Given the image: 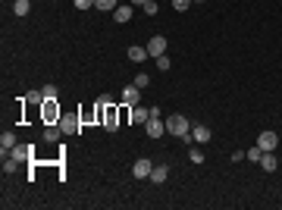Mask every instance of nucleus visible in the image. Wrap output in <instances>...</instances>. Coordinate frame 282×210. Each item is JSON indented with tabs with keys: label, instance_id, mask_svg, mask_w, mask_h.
<instances>
[{
	"label": "nucleus",
	"instance_id": "6ab92c4d",
	"mask_svg": "<svg viewBox=\"0 0 282 210\" xmlns=\"http://www.w3.org/2000/svg\"><path fill=\"white\" fill-rule=\"evenodd\" d=\"M13 13H16V16H29V0H16V3H13Z\"/></svg>",
	"mask_w": 282,
	"mask_h": 210
},
{
	"label": "nucleus",
	"instance_id": "2eb2a0df",
	"mask_svg": "<svg viewBox=\"0 0 282 210\" xmlns=\"http://www.w3.org/2000/svg\"><path fill=\"white\" fill-rule=\"evenodd\" d=\"M144 57H151L148 47H129V60H132V63H141Z\"/></svg>",
	"mask_w": 282,
	"mask_h": 210
},
{
	"label": "nucleus",
	"instance_id": "9b49d317",
	"mask_svg": "<svg viewBox=\"0 0 282 210\" xmlns=\"http://www.w3.org/2000/svg\"><path fill=\"white\" fill-rule=\"evenodd\" d=\"M260 166H263L267 173L276 170V157H273V150H263V154H260Z\"/></svg>",
	"mask_w": 282,
	"mask_h": 210
},
{
	"label": "nucleus",
	"instance_id": "a878e982",
	"mask_svg": "<svg viewBox=\"0 0 282 210\" xmlns=\"http://www.w3.org/2000/svg\"><path fill=\"white\" fill-rule=\"evenodd\" d=\"M173 6H176V10H179V13H185V10H188V6H191V0H173Z\"/></svg>",
	"mask_w": 282,
	"mask_h": 210
},
{
	"label": "nucleus",
	"instance_id": "4468645a",
	"mask_svg": "<svg viewBox=\"0 0 282 210\" xmlns=\"http://www.w3.org/2000/svg\"><path fill=\"white\" fill-rule=\"evenodd\" d=\"M113 19H116V22H129V19H132V6H116V10H113Z\"/></svg>",
	"mask_w": 282,
	"mask_h": 210
},
{
	"label": "nucleus",
	"instance_id": "5701e85b",
	"mask_svg": "<svg viewBox=\"0 0 282 210\" xmlns=\"http://www.w3.org/2000/svg\"><path fill=\"white\" fill-rule=\"evenodd\" d=\"M169 66H173V63H169V57H166V54H163V57H157V69H160V72H166Z\"/></svg>",
	"mask_w": 282,
	"mask_h": 210
},
{
	"label": "nucleus",
	"instance_id": "4be33fe9",
	"mask_svg": "<svg viewBox=\"0 0 282 210\" xmlns=\"http://www.w3.org/2000/svg\"><path fill=\"white\" fill-rule=\"evenodd\" d=\"M41 91H44V104L47 100H57V85H44Z\"/></svg>",
	"mask_w": 282,
	"mask_h": 210
},
{
	"label": "nucleus",
	"instance_id": "aec40b11",
	"mask_svg": "<svg viewBox=\"0 0 282 210\" xmlns=\"http://www.w3.org/2000/svg\"><path fill=\"white\" fill-rule=\"evenodd\" d=\"M60 132H63V129H54V125H47V129H44V141H57Z\"/></svg>",
	"mask_w": 282,
	"mask_h": 210
},
{
	"label": "nucleus",
	"instance_id": "cd10ccee",
	"mask_svg": "<svg viewBox=\"0 0 282 210\" xmlns=\"http://www.w3.org/2000/svg\"><path fill=\"white\" fill-rule=\"evenodd\" d=\"M144 13H148V16H157V3H154V0H148V3H144Z\"/></svg>",
	"mask_w": 282,
	"mask_h": 210
},
{
	"label": "nucleus",
	"instance_id": "6e6552de",
	"mask_svg": "<svg viewBox=\"0 0 282 210\" xmlns=\"http://www.w3.org/2000/svg\"><path fill=\"white\" fill-rule=\"evenodd\" d=\"M166 176H169V166L166 163H157L151 170V182H157V185H160V182H166Z\"/></svg>",
	"mask_w": 282,
	"mask_h": 210
},
{
	"label": "nucleus",
	"instance_id": "423d86ee",
	"mask_svg": "<svg viewBox=\"0 0 282 210\" xmlns=\"http://www.w3.org/2000/svg\"><path fill=\"white\" fill-rule=\"evenodd\" d=\"M123 100H125L129 107H138V100H141V88L125 85V88H123Z\"/></svg>",
	"mask_w": 282,
	"mask_h": 210
},
{
	"label": "nucleus",
	"instance_id": "9d476101",
	"mask_svg": "<svg viewBox=\"0 0 282 210\" xmlns=\"http://www.w3.org/2000/svg\"><path fill=\"white\" fill-rule=\"evenodd\" d=\"M104 125H107L110 132H116V129H119V120H116V110H113V107H107V113H104Z\"/></svg>",
	"mask_w": 282,
	"mask_h": 210
},
{
	"label": "nucleus",
	"instance_id": "bb28decb",
	"mask_svg": "<svg viewBox=\"0 0 282 210\" xmlns=\"http://www.w3.org/2000/svg\"><path fill=\"white\" fill-rule=\"evenodd\" d=\"M57 100H47V110H44V116H47V120H54V116H57Z\"/></svg>",
	"mask_w": 282,
	"mask_h": 210
},
{
	"label": "nucleus",
	"instance_id": "2f4dec72",
	"mask_svg": "<svg viewBox=\"0 0 282 210\" xmlns=\"http://www.w3.org/2000/svg\"><path fill=\"white\" fill-rule=\"evenodd\" d=\"M191 3H201V0H191Z\"/></svg>",
	"mask_w": 282,
	"mask_h": 210
},
{
	"label": "nucleus",
	"instance_id": "7ed1b4c3",
	"mask_svg": "<svg viewBox=\"0 0 282 210\" xmlns=\"http://www.w3.org/2000/svg\"><path fill=\"white\" fill-rule=\"evenodd\" d=\"M148 54L154 57V60H157V57H163V54H166V38H163V35H154V38L148 41Z\"/></svg>",
	"mask_w": 282,
	"mask_h": 210
},
{
	"label": "nucleus",
	"instance_id": "1a4fd4ad",
	"mask_svg": "<svg viewBox=\"0 0 282 210\" xmlns=\"http://www.w3.org/2000/svg\"><path fill=\"white\" fill-rule=\"evenodd\" d=\"M151 120V110H148V107H132V122H148Z\"/></svg>",
	"mask_w": 282,
	"mask_h": 210
},
{
	"label": "nucleus",
	"instance_id": "f3484780",
	"mask_svg": "<svg viewBox=\"0 0 282 210\" xmlns=\"http://www.w3.org/2000/svg\"><path fill=\"white\" fill-rule=\"evenodd\" d=\"M94 6H97L100 13H113L119 3H116V0H94Z\"/></svg>",
	"mask_w": 282,
	"mask_h": 210
},
{
	"label": "nucleus",
	"instance_id": "c85d7f7f",
	"mask_svg": "<svg viewBox=\"0 0 282 210\" xmlns=\"http://www.w3.org/2000/svg\"><path fill=\"white\" fill-rule=\"evenodd\" d=\"M188 157H191V163H204V150H191Z\"/></svg>",
	"mask_w": 282,
	"mask_h": 210
},
{
	"label": "nucleus",
	"instance_id": "dca6fc26",
	"mask_svg": "<svg viewBox=\"0 0 282 210\" xmlns=\"http://www.w3.org/2000/svg\"><path fill=\"white\" fill-rule=\"evenodd\" d=\"M0 148H3V154L16 148V135H13V132H3V135H0Z\"/></svg>",
	"mask_w": 282,
	"mask_h": 210
},
{
	"label": "nucleus",
	"instance_id": "f03ea898",
	"mask_svg": "<svg viewBox=\"0 0 282 210\" xmlns=\"http://www.w3.org/2000/svg\"><path fill=\"white\" fill-rule=\"evenodd\" d=\"M144 132H148L151 138H160L166 132V122H160V110H157V107H151V120L144 122Z\"/></svg>",
	"mask_w": 282,
	"mask_h": 210
},
{
	"label": "nucleus",
	"instance_id": "39448f33",
	"mask_svg": "<svg viewBox=\"0 0 282 210\" xmlns=\"http://www.w3.org/2000/svg\"><path fill=\"white\" fill-rule=\"evenodd\" d=\"M151 170H154L151 160H138L132 166V176H135V179H151Z\"/></svg>",
	"mask_w": 282,
	"mask_h": 210
},
{
	"label": "nucleus",
	"instance_id": "f8f14e48",
	"mask_svg": "<svg viewBox=\"0 0 282 210\" xmlns=\"http://www.w3.org/2000/svg\"><path fill=\"white\" fill-rule=\"evenodd\" d=\"M13 157H16L19 163H25V160L31 157V148H29V145H16V148H13Z\"/></svg>",
	"mask_w": 282,
	"mask_h": 210
},
{
	"label": "nucleus",
	"instance_id": "a211bd4d",
	"mask_svg": "<svg viewBox=\"0 0 282 210\" xmlns=\"http://www.w3.org/2000/svg\"><path fill=\"white\" fill-rule=\"evenodd\" d=\"M148 85H151V75H148V72H138V75H135V88H141V91H144Z\"/></svg>",
	"mask_w": 282,
	"mask_h": 210
},
{
	"label": "nucleus",
	"instance_id": "b1692460",
	"mask_svg": "<svg viewBox=\"0 0 282 210\" xmlns=\"http://www.w3.org/2000/svg\"><path fill=\"white\" fill-rule=\"evenodd\" d=\"M260 154H263V150H260V148H251V150H245V157H248V160H254V163H257V160H260Z\"/></svg>",
	"mask_w": 282,
	"mask_h": 210
},
{
	"label": "nucleus",
	"instance_id": "393cba45",
	"mask_svg": "<svg viewBox=\"0 0 282 210\" xmlns=\"http://www.w3.org/2000/svg\"><path fill=\"white\" fill-rule=\"evenodd\" d=\"M29 100H31V104H44V91H31Z\"/></svg>",
	"mask_w": 282,
	"mask_h": 210
},
{
	"label": "nucleus",
	"instance_id": "7c9ffc66",
	"mask_svg": "<svg viewBox=\"0 0 282 210\" xmlns=\"http://www.w3.org/2000/svg\"><path fill=\"white\" fill-rule=\"evenodd\" d=\"M132 3H141V6H144V3H148V0H132Z\"/></svg>",
	"mask_w": 282,
	"mask_h": 210
},
{
	"label": "nucleus",
	"instance_id": "20e7f679",
	"mask_svg": "<svg viewBox=\"0 0 282 210\" xmlns=\"http://www.w3.org/2000/svg\"><path fill=\"white\" fill-rule=\"evenodd\" d=\"M276 145H279L276 132H260V138H257V148L260 150H276Z\"/></svg>",
	"mask_w": 282,
	"mask_h": 210
},
{
	"label": "nucleus",
	"instance_id": "f257e3e1",
	"mask_svg": "<svg viewBox=\"0 0 282 210\" xmlns=\"http://www.w3.org/2000/svg\"><path fill=\"white\" fill-rule=\"evenodd\" d=\"M166 132H169V135H176V138H185L188 132H191V122H188L182 113H173L166 120Z\"/></svg>",
	"mask_w": 282,
	"mask_h": 210
},
{
	"label": "nucleus",
	"instance_id": "0eeeda50",
	"mask_svg": "<svg viewBox=\"0 0 282 210\" xmlns=\"http://www.w3.org/2000/svg\"><path fill=\"white\" fill-rule=\"evenodd\" d=\"M191 141L207 145V141H210V129H207V125H191Z\"/></svg>",
	"mask_w": 282,
	"mask_h": 210
},
{
	"label": "nucleus",
	"instance_id": "412c9836",
	"mask_svg": "<svg viewBox=\"0 0 282 210\" xmlns=\"http://www.w3.org/2000/svg\"><path fill=\"white\" fill-rule=\"evenodd\" d=\"M16 166H19V160H16V157L6 160V154H3V173H16Z\"/></svg>",
	"mask_w": 282,
	"mask_h": 210
},
{
	"label": "nucleus",
	"instance_id": "c756f323",
	"mask_svg": "<svg viewBox=\"0 0 282 210\" xmlns=\"http://www.w3.org/2000/svg\"><path fill=\"white\" fill-rule=\"evenodd\" d=\"M75 6H79V10H88V6H94V0H72Z\"/></svg>",
	"mask_w": 282,
	"mask_h": 210
},
{
	"label": "nucleus",
	"instance_id": "ddd939ff",
	"mask_svg": "<svg viewBox=\"0 0 282 210\" xmlns=\"http://www.w3.org/2000/svg\"><path fill=\"white\" fill-rule=\"evenodd\" d=\"M60 129H63L66 135H72V132H79V122H75L72 116H63V120H60Z\"/></svg>",
	"mask_w": 282,
	"mask_h": 210
}]
</instances>
